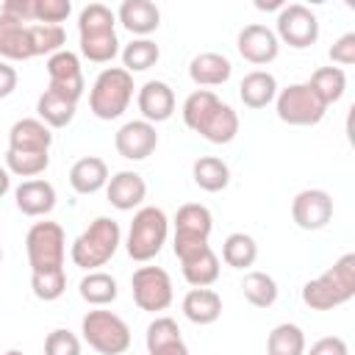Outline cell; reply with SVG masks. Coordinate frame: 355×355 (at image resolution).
Returning <instances> with one entry per match:
<instances>
[{
	"instance_id": "cell-30",
	"label": "cell",
	"mask_w": 355,
	"mask_h": 355,
	"mask_svg": "<svg viewBox=\"0 0 355 355\" xmlns=\"http://www.w3.org/2000/svg\"><path fill=\"white\" fill-rule=\"evenodd\" d=\"M308 86H311V89L316 92V97L330 108L333 103H338V100L344 97V92H347V75H344L341 67H319V69L311 75Z\"/></svg>"
},
{
	"instance_id": "cell-42",
	"label": "cell",
	"mask_w": 355,
	"mask_h": 355,
	"mask_svg": "<svg viewBox=\"0 0 355 355\" xmlns=\"http://www.w3.org/2000/svg\"><path fill=\"white\" fill-rule=\"evenodd\" d=\"M44 355H80V338L67 327H55L44 338Z\"/></svg>"
},
{
	"instance_id": "cell-10",
	"label": "cell",
	"mask_w": 355,
	"mask_h": 355,
	"mask_svg": "<svg viewBox=\"0 0 355 355\" xmlns=\"http://www.w3.org/2000/svg\"><path fill=\"white\" fill-rule=\"evenodd\" d=\"M130 291H133V302L147 313H161L175 300L172 277L161 266H139L130 277Z\"/></svg>"
},
{
	"instance_id": "cell-14",
	"label": "cell",
	"mask_w": 355,
	"mask_h": 355,
	"mask_svg": "<svg viewBox=\"0 0 355 355\" xmlns=\"http://www.w3.org/2000/svg\"><path fill=\"white\" fill-rule=\"evenodd\" d=\"M114 147L122 158L128 161H144L147 155L155 153L158 147V133H155V125L144 122V119H130L125 122L116 136H114Z\"/></svg>"
},
{
	"instance_id": "cell-13",
	"label": "cell",
	"mask_w": 355,
	"mask_h": 355,
	"mask_svg": "<svg viewBox=\"0 0 355 355\" xmlns=\"http://www.w3.org/2000/svg\"><path fill=\"white\" fill-rule=\"evenodd\" d=\"M291 219L302 230H322L333 219V197L324 189H302L291 200Z\"/></svg>"
},
{
	"instance_id": "cell-39",
	"label": "cell",
	"mask_w": 355,
	"mask_h": 355,
	"mask_svg": "<svg viewBox=\"0 0 355 355\" xmlns=\"http://www.w3.org/2000/svg\"><path fill=\"white\" fill-rule=\"evenodd\" d=\"M31 288L39 300L53 302L67 291V272L61 269H47V272H31Z\"/></svg>"
},
{
	"instance_id": "cell-29",
	"label": "cell",
	"mask_w": 355,
	"mask_h": 355,
	"mask_svg": "<svg viewBox=\"0 0 355 355\" xmlns=\"http://www.w3.org/2000/svg\"><path fill=\"white\" fill-rule=\"evenodd\" d=\"M180 266H183V277H186V283L191 288H208L219 277V258H216V252L211 247H205L194 258L183 261Z\"/></svg>"
},
{
	"instance_id": "cell-9",
	"label": "cell",
	"mask_w": 355,
	"mask_h": 355,
	"mask_svg": "<svg viewBox=\"0 0 355 355\" xmlns=\"http://www.w3.org/2000/svg\"><path fill=\"white\" fill-rule=\"evenodd\" d=\"M25 252L31 272L61 269L67 255V236L58 222H36L25 236Z\"/></svg>"
},
{
	"instance_id": "cell-32",
	"label": "cell",
	"mask_w": 355,
	"mask_h": 355,
	"mask_svg": "<svg viewBox=\"0 0 355 355\" xmlns=\"http://www.w3.org/2000/svg\"><path fill=\"white\" fill-rule=\"evenodd\" d=\"M305 333L300 324L283 322L277 327H272L269 338H266V355H305Z\"/></svg>"
},
{
	"instance_id": "cell-36",
	"label": "cell",
	"mask_w": 355,
	"mask_h": 355,
	"mask_svg": "<svg viewBox=\"0 0 355 355\" xmlns=\"http://www.w3.org/2000/svg\"><path fill=\"white\" fill-rule=\"evenodd\" d=\"M50 166V153H25L6 150V169L17 178H36Z\"/></svg>"
},
{
	"instance_id": "cell-50",
	"label": "cell",
	"mask_w": 355,
	"mask_h": 355,
	"mask_svg": "<svg viewBox=\"0 0 355 355\" xmlns=\"http://www.w3.org/2000/svg\"><path fill=\"white\" fill-rule=\"evenodd\" d=\"M0 261H3V244H0Z\"/></svg>"
},
{
	"instance_id": "cell-31",
	"label": "cell",
	"mask_w": 355,
	"mask_h": 355,
	"mask_svg": "<svg viewBox=\"0 0 355 355\" xmlns=\"http://www.w3.org/2000/svg\"><path fill=\"white\" fill-rule=\"evenodd\" d=\"M75 108H78L75 103L58 97V94L50 92V89H44V92L39 94V100H36V114H39V119H42L47 128H67V125L75 119Z\"/></svg>"
},
{
	"instance_id": "cell-35",
	"label": "cell",
	"mask_w": 355,
	"mask_h": 355,
	"mask_svg": "<svg viewBox=\"0 0 355 355\" xmlns=\"http://www.w3.org/2000/svg\"><path fill=\"white\" fill-rule=\"evenodd\" d=\"M158 58H161V50L153 39H133L122 47V69H128L130 75L155 67Z\"/></svg>"
},
{
	"instance_id": "cell-33",
	"label": "cell",
	"mask_w": 355,
	"mask_h": 355,
	"mask_svg": "<svg viewBox=\"0 0 355 355\" xmlns=\"http://www.w3.org/2000/svg\"><path fill=\"white\" fill-rule=\"evenodd\" d=\"M241 291H244V300L255 308H272L277 302V283L272 275L266 272H247L244 280H241Z\"/></svg>"
},
{
	"instance_id": "cell-19",
	"label": "cell",
	"mask_w": 355,
	"mask_h": 355,
	"mask_svg": "<svg viewBox=\"0 0 355 355\" xmlns=\"http://www.w3.org/2000/svg\"><path fill=\"white\" fill-rule=\"evenodd\" d=\"M53 133L39 116L17 119L8 130V150H25V153H50Z\"/></svg>"
},
{
	"instance_id": "cell-41",
	"label": "cell",
	"mask_w": 355,
	"mask_h": 355,
	"mask_svg": "<svg viewBox=\"0 0 355 355\" xmlns=\"http://www.w3.org/2000/svg\"><path fill=\"white\" fill-rule=\"evenodd\" d=\"M175 338H183V336H180V327H178V322H175L172 316H155V319L147 324V336H144L147 349L161 347V344L175 341Z\"/></svg>"
},
{
	"instance_id": "cell-28",
	"label": "cell",
	"mask_w": 355,
	"mask_h": 355,
	"mask_svg": "<svg viewBox=\"0 0 355 355\" xmlns=\"http://www.w3.org/2000/svg\"><path fill=\"white\" fill-rule=\"evenodd\" d=\"M78 291H80V297H83L89 305L103 308V305H111V302L116 300L119 286H116V280H114L108 272L94 269V272H86V275L80 277Z\"/></svg>"
},
{
	"instance_id": "cell-37",
	"label": "cell",
	"mask_w": 355,
	"mask_h": 355,
	"mask_svg": "<svg viewBox=\"0 0 355 355\" xmlns=\"http://www.w3.org/2000/svg\"><path fill=\"white\" fill-rule=\"evenodd\" d=\"M216 103H219V97H216L211 89H197V92H191V94L183 100V111H180L186 128H189V130H197L200 122L208 116V111H211Z\"/></svg>"
},
{
	"instance_id": "cell-44",
	"label": "cell",
	"mask_w": 355,
	"mask_h": 355,
	"mask_svg": "<svg viewBox=\"0 0 355 355\" xmlns=\"http://www.w3.org/2000/svg\"><path fill=\"white\" fill-rule=\"evenodd\" d=\"M0 14L3 17H11L17 22H25L31 25L33 22V0H6L0 6Z\"/></svg>"
},
{
	"instance_id": "cell-27",
	"label": "cell",
	"mask_w": 355,
	"mask_h": 355,
	"mask_svg": "<svg viewBox=\"0 0 355 355\" xmlns=\"http://www.w3.org/2000/svg\"><path fill=\"white\" fill-rule=\"evenodd\" d=\"M191 178L202 191H222L230 183V166L216 155H200L191 166Z\"/></svg>"
},
{
	"instance_id": "cell-18",
	"label": "cell",
	"mask_w": 355,
	"mask_h": 355,
	"mask_svg": "<svg viewBox=\"0 0 355 355\" xmlns=\"http://www.w3.org/2000/svg\"><path fill=\"white\" fill-rule=\"evenodd\" d=\"M55 189L50 180L31 178L14 189V202L25 216H47L55 208Z\"/></svg>"
},
{
	"instance_id": "cell-5",
	"label": "cell",
	"mask_w": 355,
	"mask_h": 355,
	"mask_svg": "<svg viewBox=\"0 0 355 355\" xmlns=\"http://www.w3.org/2000/svg\"><path fill=\"white\" fill-rule=\"evenodd\" d=\"M166 236H169L166 214L158 205H141L133 214V222H130V230L125 239V250L133 261L144 263V261H153L164 250Z\"/></svg>"
},
{
	"instance_id": "cell-1",
	"label": "cell",
	"mask_w": 355,
	"mask_h": 355,
	"mask_svg": "<svg viewBox=\"0 0 355 355\" xmlns=\"http://www.w3.org/2000/svg\"><path fill=\"white\" fill-rule=\"evenodd\" d=\"M78 36L83 58L94 64H108L119 53L116 39V14L105 3H89L78 14Z\"/></svg>"
},
{
	"instance_id": "cell-43",
	"label": "cell",
	"mask_w": 355,
	"mask_h": 355,
	"mask_svg": "<svg viewBox=\"0 0 355 355\" xmlns=\"http://www.w3.org/2000/svg\"><path fill=\"white\" fill-rule=\"evenodd\" d=\"M330 61L344 64V67L355 64V33H344V36H338V39L333 42V47H330Z\"/></svg>"
},
{
	"instance_id": "cell-8",
	"label": "cell",
	"mask_w": 355,
	"mask_h": 355,
	"mask_svg": "<svg viewBox=\"0 0 355 355\" xmlns=\"http://www.w3.org/2000/svg\"><path fill=\"white\" fill-rule=\"evenodd\" d=\"M275 111H277V119L286 125L311 128V125H319L324 119L327 105L316 97V92L305 80V83H288L286 89H277Z\"/></svg>"
},
{
	"instance_id": "cell-22",
	"label": "cell",
	"mask_w": 355,
	"mask_h": 355,
	"mask_svg": "<svg viewBox=\"0 0 355 355\" xmlns=\"http://www.w3.org/2000/svg\"><path fill=\"white\" fill-rule=\"evenodd\" d=\"M194 133H200L205 141H211V144H230L233 139H236V133H239V114L227 105V103H216L211 111H208V116L200 122V128L194 130Z\"/></svg>"
},
{
	"instance_id": "cell-12",
	"label": "cell",
	"mask_w": 355,
	"mask_h": 355,
	"mask_svg": "<svg viewBox=\"0 0 355 355\" xmlns=\"http://www.w3.org/2000/svg\"><path fill=\"white\" fill-rule=\"evenodd\" d=\"M47 89L55 92L58 97L69 100L78 105V100L83 97L86 80H83V69H80V58L72 50H58L53 55H47Z\"/></svg>"
},
{
	"instance_id": "cell-45",
	"label": "cell",
	"mask_w": 355,
	"mask_h": 355,
	"mask_svg": "<svg viewBox=\"0 0 355 355\" xmlns=\"http://www.w3.org/2000/svg\"><path fill=\"white\" fill-rule=\"evenodd\" d=\"M305 355H349L347 341L338 336H324L319 341L311 344V349H305Z\"/></svg>"
},
{
	"instance_id": "cell-21",
	"label": "cell",
	"mask_w": 355,
	"mask_h": 355,
	"mask_svg": "<svg viewBox=\"0 0 355 355\" xmlns=\"http://www.w3.org/2000/svg\"><path fill=\"white\" fill-rule=\"evenodd\" d=\"M33 55L31 25L0 14V61H28Z\"/></svg>"
},
{
	"instance_id": "cell-47",
	"label": "cell",
	"mask_w": 355,
	"mask_h": 355,
	"mask_svg": "<svg viewBox=\"0 0 355 355\" xmlns=\"http://www.w3.org/2000/svg\"><path fill=\"white\" fill-rule=\"evenodd\" d=\"M147 355H189V347H186L183 338H175V341H166L161 347L147 349Z\"/></svg>"
},
{
	"instance_id": "cell-38",
	"label": "cell",
	"mask_w": 355,
	"mask_h": 355,
	"mask_svg": "<svg viewBox=\"0 0 355 355\" xmlns=\"http://www.w3.org/2000/svg\"><path fill=\"white\" fill-rule=\"evenodd\" d=\"M67 33L61 25H39L31 22V44H33V55H53L58 50H64Z\"/></svg>"
},
{
	"instance_id": "cell-46",
	"label": "cell",
	"mask_w": 355,
	"mask_h": 355,
	"mask_svg": "<svg viewBox=\"0 0 355 355\" xmlns=\"http://www.w3.org/2000/svg\"><path fill=\"white\" fill-rule=\"evenodd\" d=\"M17 69L8 64V61H0V100H6L8 94H14L17 89Z\"/></svg>"
},
{
	"instance_id": "cell-48",
	"label": "cell",
	"mask_w": 355,
	"mask_h": 355,
	"mask_svg": "<svg viewBox=\"0 0 355 355\" xmlns=\"http://www.w3.org/2000/svg\"><path fill=\"white\" fill-rule=\"evenodd\" d=\"M11 189V172L6 166H0V197H6Z\"/></svg>"
},
{
	"instance_id": "cell-16",
	"label": "cell",
	"mask_w": 355,
	"mask_h": 355,
	"mask_svg": "<svg viewBox=\"0 0 355 355\" xmlns=\"http://www.w3.org/2000/svg\"><path fill=\"white\" fill-rule=\"evenodd\" d=\"M136 105H139L144 122H150V125L166 122L175 114V92L166 80H147L144 86H139Z\"/></svg>"
},
{
	"instance_id": "cell-2",
	"label": "cell",
	"mask_w": 355,
	"mask_h": 355,
	"mask_svg": "<svg viewBox=\"0 0 355 355\" xmlns=\"http://www.w3.org/2000/svg\"><path fill=\"white\" fill-rule=\"evenodd\" d=\"M355 297V252L341 255L330 269L302 286V302L311 311H333Z\"/></svg>"
},
{
	"instance_id": "cell-49",
	"label": "cell",
	"mask_w": 355,
	"mask_h": 355,
	"mask_svg": "<svg viewBox=\"0 0 355 355\" xmlns=\"http://www.w3.org/2000/svg\"><path fill=\"white\" fill-rule=\"evenodd\" d=\"M3 355H22L19 349H8V352H3Z\"/></svg>"
},
{
	"instance_id": "cell-24",
	"label": "cell",
	"mask_w": 355,
	"mask_h": 355,
	"mask_svg": "<svg viewBox=\"0 0 355 355\" xmlns=\"http://www.w3.org/2000/svg\"><path fill=\"white\" fill-rule=\"evenodd\" d=\"M239 97H241V103L247 108H255V111L258 108H266L277 97V80H275V75L266 72V69L247 72L241 78V83H239Z\"/></svg>"
},
{
	"instance_id": "cell-23",
	"label": "cell",
	"mask_w": 355,
	"mask_h": 355,
	"mask_svg": "<svg viewBox=\"0 0 355 355\" xmlns=\"http://www.w3.org/2000/svg\"><path fill=\"white\" fill-rule=\"evenodd\" d=\"M233 75V64L222 53H200L189 61V78L197 86H222Z\"/></svg>"
},
{
	"instance_id": "cell-6",
	"label": "cell",
	"mask_w": 355,
	"mask_h": 355,
	"mask_svg": "<svg viewBox=\"0 0 355 355\" xmlns=\"http://www.w3.org/2000/svg\"><path fill=\"white\" fill-rule=\"evenodd\" d=\"M214 230V216L205 205L200 202H186L178 208L175 214V239H172V250L178 255V261H189L197 252H202L208 244V236Z\"/></svg>"
},
{
	"instance_id": "cell-26",
	"label": "cell",
	"mask_w": 355,
	"mask_h": 355,
	"mask_svg": "<svg viewBox=\"0 0 355 355\" xmlns=\"http://www.w3.org/2000/svg\"><path fill=\"white\" fill-rule=\"evenodd\" d=\"M183 316L191 324H214L222 316V297L214 288H191L183 297Z\"/></svg>"
},
{
	"instance_id": "cell-17",
	"label": "cell",
	"mask_w": 355,
	"mask_h": 355,
	"mask_svg": "<svg viewBox=\"0 0 355 355\" xmlns=\"http://www.w3.org/2000/svg\"><path fill=\"white\" fill-rule=\"evenodd\" d=\"M105 197L116 211H133V208H141V202L147 197V183L139 172L122 169L114 178H108Z\"/></svg>"
},
{
	"instance_id": "cell-34",
	"label": "cell",
	"mask_w": 355,
	"mask_h": 355,
	"mask_svg": "<svg viewBox=\"0 0 355 355\" xmlns=\"http://www.w3.org/2000/svg\"><path fill=\"white\" fill-rule=\"evenodd\" d=\"M258 258V244L250 233H230L222 244V261L233 269H247Z\"/></svg>"
},
{
	"instance_id": "cell-11",
	"label": "cell",
	"mask_w": 355,
	"mask_h": 355,
	"mask_svg": "<svg viewBox=\"0 0 355 355\" xmlns=\"http://www.w3.org/2000/svg\"><path fill=\"white\" fill-rule=\"evenodd\" d=\"M277 42H286L294 50L313 47L319 39V19L316 14L302 3H288L277 11Z\"/></svg>"
},
{
	"instance_id": "cell-4",
	"label": "cell",
	"mask_w": 355,
	"mask_h": 355,
	"mask_svg": "<svg viewBox=\"0 0 355 355\" xmlns=\"http://www.w3.org/2000/svg\"><path fill=\"white\" fill-rule=\"evenodd\" d=\"M133 75L122 67H105L89 92V108L97 119H119L133 100Z\"/></svg>"
},
{
	"instance_id": "cell-15",
	"label": "cell",
	"mask_w": 355,
	"mask_h": 355,
	"mask_svg": "<svg viewBox=\"0 0 355 355\" xmlns=\"http://www.w3.org/2000/svg\"><path fill=\"white\" fill-rule=\"evenodd\" d=\"M236 47H239V53H241V58H244V61L258 64V67H263V64L275 61V58H277V53H280V42H277L275 31H272V28H266V25H261V22L244 25V28L239 31Z\"/></svg>"
},
{
	"instance_id": "cell-25",
	"label": "cell",
	"mask_w": 355,
	"mask_h": 355,
	"mask_svg": "<svg viewBox=\"0 0 355 355\" xmlns=\"http://www.w3.org/2000/svg\"><path fill=\"white\" fill-rule=\"evenodd\" d=\"M108 183V164L97 155H83L69 169V186L78 194H94Z\"/></svg>"
},
{
	"instance_id": "cell-3",
	"label": "cell",
	"mask_w": 355,
	"mask_h": 355,
	"mask_svg": "<svg viewBox=\"0 0 355 355\" xmlns=\"http://www.w3.org/2000/svg\"><path fill=\"white\" fill-rule=\"evenodd\" d=\"M122 244V230L119 222H114L111 216H97L94 222H89V227L72 241L69 247V258L75 266L94 272L100 266H105L114 252Z\"/></svg>"
},
{
	"instance_id": "cell-40",
	"label": "cell",
	"mask_w": 355,
	"mask_h": 355,
	"mask_svg": "<svg viewBox=\"0 0 355 355\" xmlns=\"http://www.w3.org/2000/svg\"><path fill=\"white\" fill-rule=\"evenodd\" d=\"M72 14L69 0H33V22L39 25H61Z\"/></svg>"
},
{
	"instance_id": "cell-20",
	"label": "cell",
	"mask_w": 355,
	"mask_h": 355,
	"mask_svg": "<svg viewBox=\"0 0 355 355\" xmlns=\"http://www.w3.org/2000/svg\"><path fill=\"white\" fill-rule=\"evenodd\" d=\"M116 19L139 39H147L161 25V11L153 0H125L116 8Z\"/></svg>"
},
{
	"instance_id": "cell-7",
	"label": "cell",
	"mask_w": 355,
	"mask_h": 355,
	"mask_svg": "<svg viewBox=\"0 0 355 355\" xmlns=\"http://www.w3.org/2000/svg\"><path fill=\"white\" fill-rule=\"evenodd\" d=\"M83 341L100 355H125L130 349V327L122 316L94 308L80 319Z\"/></svg>"
}]
</instances>
